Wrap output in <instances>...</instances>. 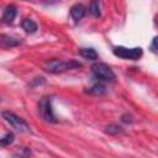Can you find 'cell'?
Returning <instances> with one entry per match:
<instances>
[{"label":"cell","instance_id":"obj_4","mask_svg":"<svg viewBox=\"0 0 158 158\" xmlns=\"http://www.w3.org/2000/svg\"><path fill=\"white\" fill-rule=\"evenodd\" d=\"M1 116L2 118L10 123L11 127H14L16 131H20V132H23V133H28L31 132V127L30 125L27 123V121L22 117H20L19 115H16L15 112H11V111H2L1 112Z\"/></svg>","mask_w":158,"mask_h":158},{"label":"cell","instance_id":"obj_5","mask_svg":"<svg viewBox=\"0 0 158 158\" xmlns=\"http://www.w3.org/2000/svg\"><path fill=\"white\" fill-rule=\"evenodd\" d=\"M114 54L118 58H122V59H131V60H136L138 58L142 57L143 52H142V48L141 47H133V48H127V47H123V46H117L112 49Z\"/></svg>","mask_w":158,"mask_h":158},{"label":"cell","instance_id":"obj_11","mask_svg":"<svg viewBox=\"0 0 158 158\" xmlns=\"http://www.w3.org/2000/svg\"><path fill=\"white\" fill-rule=\"evenodd\" d=\"M88 93H89V94H91V95H102V94H105V93H106V88H105L104 83L98 81V83H95L91 88H89Z\"/></svg>","mask_w":158,"mask_h":158},{"label":"cell","instance_id":"obj_13","mask_svg":"<svg viewBox=\"0 0 158 158\" xmlns=\"http://www.w3.org/2000/svg\"><path fill=\"white\" fill-rule=\"evenodd\" d=\"M105 132H106V133H109V135H111V136H117V135L123 133V130H122L118 125H114V123H112V125L106 126Z\"/></svg>","mask_w":158,"mask_h":158},{"label":"cell","instance_id":"obj_14","mask_svg":"<svg viewBox=\"0 0 158 158\" xmlns=\"http://www.w3.org/2000/svg\"><path fill=\"white\" fill-rule=\"evenodd\" d=\"M14 139H15L14 133H12V132H7V133H5L2 137H0V146H2V147L10 146V144L14 142Z\"/></svg>","mask_w":158,"mask_h":158},{"label":"cell","instance_id":"obj_1","mask_svg":"<svg viewBox=\"0 0 158 158\" xmlns=\"http://www.w3.org/2000/svg\"><path fill=\"white\" fill-rule=\"evenodd\" d=\"M81 67V64L77 60H62V59H49L44 63V70L52 74L64 73L75 68Z\"/></svg>","mask_w":158,"mask_h":158},{"label":"cell","instance_id":"obj_10","mask_svg":"<svg viewBox=\"0 0 158 158\" xmlns=\"http://www.w3.org/2000/svg\"><path fill=\"white\" fill-rule=\"evenodd\" d=\"M79 54L88 59V60H96L98 59V53L94 48H88V47H84V48H80L79 49Z\"/></svg>","mask_w":158,"mask_h":158},{"label":"cell","instance_id":"obj_7","mask_svg":"<svg viewBox=\"0 0 158 158\" xmlns=\"http://www.w3.org/2000/svg\"><path fill=\"white\" fill-rule=\"evenodd\" d=\"M86 14V9L83 4H74L70 7V16L75 22H79Z\"/></svg>","mask_w":158,"mask_h":158},{"label":"cell","instance_id":"obj_3","mask_svg":"<svg viewBox=\"0 0 158 158\" xmlns=\"http://www.w3.org/2000/svg\"><path fill=\"white\" fill-rule=\"evenodd\" d=\"M38 115L41 118L49 123H57L58 120L54 115L53 107H52V98L51 96H43L38 101Z\"/></svg>","mask_w":158,"mask_h":158},{"label":"cell","instance_id":"obj_6","mask_svg":"<svg viewBox=\"0 0 158 158\" xmlns=\"http://www.w3.org/2000/svg\"><path fill=\"white\" fill-rule=\"evenodd\" d=\"M21 44V41L16 37L9 36V35H0V48L2 49H9V48H14Z\"/></svg>","mask_w":158,"mask_h":158},{"label":"cell","instance_id":"obj_9","mask_svg":"<svg viewBox=\"0 0 158 158\" xmlns=\"http://www.w3.org/2000/svg\"><path fill=\"white\" fill-rule=\"evenodd\" d=\"M21 27L22 30L26 32V33H35L37 31V23L32 20V19H25L22 22H21Z\"/></svg>","mask_w":158,"mask_h":158},{"label":"cell","instance_id":"obj_16","mask_svg":"<svg viewBox=\"0 0 158 158\" xmlns=\"http://www.w3.org/2000/svg\"><path fill=\"white\" fill-rule=\"evenodd\" d=\"M151 51H152L153 53H156V52H157V37H154V38H153V41H152Z\"/></svg>","mask_w":158,"mask_h":158},{"label":"cell","instance_id":"obj_12","mask_svg":"<svg viewBox=\"0 0 158 158\" xmlns=\"http://www.w3.org/2000/svg\"><path fill=\"white\" fill-rule=\"evenodd\" d=\"M89 12L94 17H100L101 16V4L99 1H93L89 6Z\"/></svg>","mask_w":158,"mask_h":158},{"label":"cell","instance_id":"obj_2","mask_svg":"<svg viewBox=\"0 0 158 158\" xmlns=\"http://www.w3.org/2000/svg\"><path fill=\"white\" fill-rule=\"evenodd\" d=\"M91 72L95 79H98L100 83H112L116 78L112 69L106 63H102V62L94 63L91 65Z\"/></svg>","mask_w":158,"mask_h":158},{"label":"cell","instance_id":"obj_17","mask_svg":"<svg viewBox=\"0 0 158 158\" xmlns=\"http://www.w3.org/2000/svg\"><path fill=\"white\" fill-rule=\"evenodd\" d=\"M0 101H1V96H0Z\"/></svg>","mask_w":158,"mask_h":158},{"label":"cell","instance_id":"obj_15","mask_svg":"<svg viewBox=\"0 0 158 158\" xmlns=\"http://www.w3.org/2000/svg\"><path fill=\"white\" fill-rule=\"evenodd\" d=\"M30 156H31V151L26 147H22L14 153V158H30Z\"/></svg>","mask_w":158,"mask_h":158},{"label":"cell","instance_id":"obj_8","mask_svg":"<svg viewBox=\"0 0 158 158\" xmlns=\"http://www.w3.org/2000/svg\"><path fill=\"white\" fill-rule=\"evenodd\" d=\"M17 15V10L14 5H7L4 10V14H2V21L6 22V23H11L15 17Z\"/></svg>","mask_w":158,"mask_h":158}]
</instances>
